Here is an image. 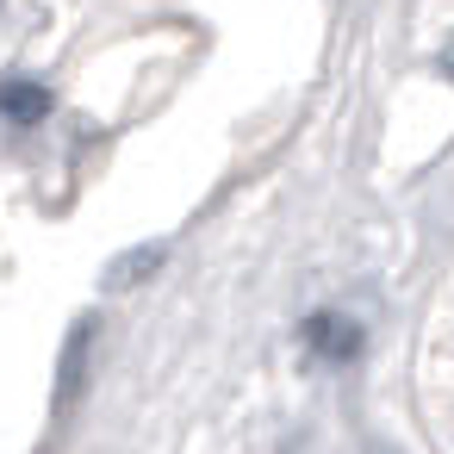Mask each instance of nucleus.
Returning a JSON list of instances; mask_svg holds the SVG:
<instances>
[{"instance_id": "1", "label": "nucleus", "mask_w": 454, "mask_h": 454, "mask_svg": "<svg viewBox=\"0 0 454 454\" xmlns=\"http://www.w3.org/2000/svg\"><path fill=\"white\" fill-rule=\"evenodd\" d=\"M299 336H305V348H311L317 361H330V367H348V361L361 355V324H348L342 311H311V317L299 324Z\"/></svg>"}, {"instance_id": "2", "label": "nucleus", "mask_w": 454, "mask_h": 454, "mask_svg": "<svg viewBox=\"0 0 454 454\" xmlns=\"http://www.w3.org/2000/svg\"><path fill=\"white\" fill-rule=\"evenodd\" d=\"M88 342H94V317H82L69 330V348H63V373H57V404L69 411L75 392H82V373H88Z\"/></svg>"}, {"instance_id": "3", "label": "nucleus", "mask_w": 454, "mask_h": 454, "mask_svg": "<svg viewBox=\"0 0 454 454\" xmlns=\"http://www.w3.org/2000/svg\"><path fill=\"white\" fill-rule=\"evenodd\" d=\"M44 113H51V88L44 82H0V119L38 125Z\"/></svg>"}, {"instance_id": "4", "label": "nucleus", "mask_w": 454, "mask_h": 454, "mask_svg": "<svg viewBox=\"0 0 454 454\" xmlns=\"http://www.w3.org/2000/svg\"><path fill=\"white\" fill-rule=\"evenodd\" d=\"M162 255H168L162 243H150V249H131V262H125V268H113L106 280H113V286H131V280H144L150 268H162Z\"/></svg>"}]
</instances>
